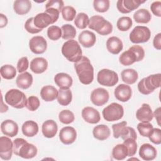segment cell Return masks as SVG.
I'll use <instances>...</instances> for the list:
<instances>
[{
    "instance_id": "4dcf8cb0",
    "label": "cell",
    "mask_w": 161,
    "mask_h": 161,
    "mask_svg": "<svg viewBox=\"0 0 161 161\" xmlns=\"http://www.w3.org/2000/svg\"><path fill=\"white\" fill-rule=\"evenodd\" d=\"M16 85L22 89L29 88L33 83V76L28 72H25L18 75L16 80Z\"/></svg>"
},
{
    "instance_id": "ab89813d",
    "label": "cell",
    "mask_w": 161,
    "mask_h": 161,
    "mask_svg": "<svg viewBox=\"0 0 161 161\" xmlns=\"http://www.w3.org/2000/svg\"><path fill=\"white\" fill-rule=\"evenodd\" d=\"M89 19L84 13H79L75 18L74 24L79 29H85L89 24Z\"/></svg>"
},
{
    "instance_id": "f546056e",
    "label": "cell",
    "mask_w": 161,
    "mask_h": 161,
    "mask_svg": "<svg viewBox=\"0 0 161 161\" xmlns=\"http://www.w3.org/2000/svg\"><path fill=\"white\" fill-rule=\"evenodd\" d=\"M31 8V3L29 0H16L13 3V9L19 15L27 14Z\"/></svg>"
},
{
    "instance_id": "5b68a950",
    "label": "cell",
    "mask_w": 161,
    "mask_h": 161,
    "mask_svg": "<svg viewBox=\"0 0 161 161\" xmlns=\"http://www.w3.org/2000/svg\"><path fill=\"white\" fill-rule=\"evenodd\" d=\"M89 28L96 31L101 35H108L113 31L112 24L107 21L104 17L99 15H95L89 19Z\"/></svg>"
},
{
    "instance_id": "5bb4252c",
    "label": "cell",
    "mask_w": 161,
    "mask_h": 161,
    "mask_svg": "<svg viewBox=\"0 0 161 161\" xmlns=\"http://www.w3.org/2000/svg\"><path fill=\"white\" fill-rule=\"evenodd\" d=\"M145 2V1L141 0H118L116 3V7L120 13L126 14L137 9Z\"/></svg>"
},
{
    "instance_id": "8992f818",
    "label": "cell",
    "mask_w": 161,
    "mask_h": 161,
    "mask_svg": "<svg viewBox=\"0 0 161 161\" xmlns=\"http://www.w3.org/2000/svg\"><path fill=\"white\" fill-rule=\"evenodd\" d=\"M160 76L161 74L158 73L142 79L138 84L139 92L142 94L148 95L153 92L155 89L160 87Z\"/></svg>"
},
{
    "instance_id": "ac0fdd59",
    "label": "cell",
    "mask_w": 161,
    "mask_h": 161,
    "mask_svg": "<svg viewBox=\"0 0 161 161\" xmlns=\"http://www.w3.org/2000/svg\"><path fill=\"white\" fill-rule=\"evenodd\" d=\"M81 114L82 118L86 122L91 124L97 123L101 119V116L99 111L92 107H85L82 110Z\"/></svg>"
},
{
    "instance_id": "60d3db41",
    "label": "cell",
    "mask_w": 161,
    "mask_h": 161,
    "mask_svg": "<svg viewBox=\"0 0 161 161\" xmlns=\"http://www.w3.org/2000/svg\"><path fill=\"white\" fill-rule=\"evenodd\" d=\"M58 119L60 121L64 124H70L74 121L75 117L74 113L69 109H64L58 114Z\"/></svg>"
},
{
    "instance_id": "cb8c5ba5",
    "label": "cell",
    "mask_w": 161,
    "mask_h": 161,
    "mask_svg": "<svg viewBox=\"0 0 161 161\" xmlns=\"http://www.w3.org/2000/svg\"><path fill=\"white\" fill-rule=\"evenodd\" d=\"M57 124L53 119H48L45 121L42 126V131L43 136L48 138L54 137L57 134Z\"/></svg>"
},
{
    "instance_id": "6f0895ef",
    "label": "cell",
    "mask_w": 161,
    "mask_h": 161,
    "mask_svg": "<svg viewBox=\"0 0 161 161\" xmlns=\"http://www.w3.org/2000/svg\"><path fill=\"white\" fill-rule=\"evenodd\" d=\"M153 116H155L156 121L157 122V124L160 126V107H158V108H157L154 113H153Z\"/></svg>"
},
{
    "instance_id": "1f68e13d",
    "label": "cell",
    "mask_w": 161,
    "mask_h": 161,
    "mask_svg": "<svg viewBox=\"0 0 161 161\" xmlns=\"http://www.w3.org/2000/svg\"><path fill=\"white\" fill-rule=\"evenodd\" d=\"M110 130L106 125H99L96 126L92 130L94 137L99 140H105L110 136Z\"/></svg>"
},
{
    "instance_id": "c3c4849f",
    "label": "cell",
    "mask_w": 161,
    "mask_h": 161,
    "mask_svg": "<svg viewBox=\"0 0 161 161\" xmlns=\"http://www.w3.org/2000/svg\"><path fill=\"white\" fill-rule=\"evenodd\" d=\"M33 19H34L33 17L30 18L26 20V21L25 22V30L28 33H31V34L38 33L42 31V29H39L35 26L34 23H33Z\"/></svg>"
},
{
    "instance_id": "e0dca14e",
    "label": "cell",
    "mask_w": 161,
    "mask_h": 161,
    "mask_svg": "<svg viewBox=\"0 0 161 161\" xmlns=\"http://www.w3.org/2000/svg\"><path fill=\"white\" fill-rule=\"evenodd\" d=\"M131 94L132 91L130 86L125 84L118 85L114 92L115 97L121 102L128 101L131 98Z\"/></svg>"
},
{
    "instance_id": "816d5d0a",
    "label": "cell",
    "mask_w": 161,
    "mask_h": 161,
    "mask_svg": "<svg viewBox=\"0 0 161 161\" xmlns=\"http://www.w3.org/2000/svg\"><path fill=\"white\" fill-rule=\"evenodd\" d=\"M29 66V61L26 57H21L17 63V70L19 73L25 72Z\"/></svg>"
},
{
    "instance_id": "f6af8a7d",
    "label": "cell",
    "mask_w": 161,
    "mask_h": 161,
    "mask_svg": "<svg viewBox=\"0 0 161 161\" xmlns=\"http://www.w3.org/2000/svg\"><path fill=\"white\" fill-rule=\"evenodd\" d=\"M127 148L128 150V156L133 157L135 155L137 150V143L136 140L133 138H126L124 140L123 143Z\"/></svg>"
},
{
    "instance_id": "d6a6232c",
    "label": "cell",
    "mask_w": 161,
    "mask_h": 161,
    "mask_svg": "<svg viewBox=\"0 0 161 161\" xmlns=\"http://www.w3.org/2000/svg\"><path fill=\"white\" fill-rule=\"evenodd\" d=\"M72 99V94L69 89H61L58 91L57 101L62 106L69 105Z\"/></svg>"
},
{
    "instance_id": "52a82bcc",
    "label": "cell",
    "mask_w": 161,
    "mask_h": 161,
    "mask_svg": "<svg viewBox=\"0 0 161 161\" xmlns=\"http://www.w3.org/2000/svg\"><path fill=\"white\" fill-rule=\"evenodd\" d=\"M4 99L7 104L16 109L25 107L27 100L25 94L16 89L9 90L5 94Z\"/></svg>"
},
{
    "instance_id": "44dd1931",
    "label": "cell",
    "mask_w": 161,
    "mask_h": 161,
    "mask_svg": "<svg viewBox=\"0 0 161 161\" xmlns=\"http://www.w3.org/2000/svg\"><path fill=\"white\" fill-rule=\"evenodd\" d=\"M1 130L6 136L14 137L18 134V126L15 121L11 119H6L1 123Z\"/></svg>"
},
{
    "instance_id": "681fc988",
    "label": "cell",
    "mask_w": 161,
    "mask_h": 161,
    "mask_svg": "<svg viewBox=\"0 0 161 161\" xmlns=\"http://www.w3.org/2000/svg\"><path fill=\"white\" fill-rule=\"evenodd\" d=\"M148 138L153 143L160 145L161 143V130L157 128H153V130L148 136Z\"/></svg>"
},
{
    "instance_id": "b9f144b4",
    "label": "cell",
    "mask_w": 161,
    "mask_h": 161,
    "mask_svg": "<svg viewBox=\"0 0 161 161\" xmlns=\"http://www.w3.org/2000/svg\"><path fill=\"white\" fill-rule=\"evenodd\" d=\"M153 125L149 122H141L137 125V130L141 136L148 137L153 130Z\"/></svg>"
},
{
    "instance_id": "83f0119b",
    "label": "cell",
    "mask_w": 161,
    "mask_h": 161,
    "mask_svg": "<svg viewBox=\"0 0 161 161\" xmlns=\"http://www.w3.org/2000/svg\"><path fill=\"white\" fill-rule=\"evenodd\" d=\"M40 96L42 99L47 102L52 101L57 98L58 91L53 86H45L41 89Z\"/></svg>"
},
{
    "instance_id": "d590c367",
    "label": "cell",
    "mask_w": 161,
    "mask_h": 161,
    "mask_svg": "<svg viewBox=\"0 0 161 161\" xmlns=\"http://www.w3.org/2000/svg\"><path fill=\"white\" fill-rule=\"evenodd\" d=\"M112 156L117 160H124L128 156V150L126 147L123 143L116 145L113 148Z\"/></svg>"
},
{
    "instance_id": "f1b7e54d",
    "label": "cell",
    "mask_w": 161,
    "mask_h": 161,
    "mask_svg": "<svg viewBox=\"0 0 161 161\" xmlns=\"http://www.w3.org/2000/svg\"><path fill=\"white\" fill-rule=\"evenodd\" d=\"M21 131L25 136L33 137L38 132V125L33 120H28L23 124L21 126Z\"/></svg>"
},
{
    "instance_id": "f35d334b",
    "label": "cell",
    "mask_w": 161,
    "mask_h": 161,
    "mask_svg": "<svg viewBox=\"0 0 161 161\" xmlns=\"http://www.w3.org/2000/svg\"><path fill=\"white\" fill-rule=\"evenodd\" d=\"M132 25V19L128 16H122L119 18L116 23L118 29L121 31H128L131 28Z\"/></svg>"
},
{
    "instance_id": "8fae6325",
    "label": "cell",
    "mask_w": 161,
    "mask_h": 161,
    "mask_svg": "<svg viewBox=\"0 0 161 161\" xmlns=\"http://www.w3.org/2000/svg\"><path fill=\"white\" fill-rule=\"evenodd\" d=\"M151 36L150 29L144 26H136L130 33V40L133 43L147 42Z\"/></svg>"
},
{
    "instance_id": "9a60e30c",
    "label": "cell",
    "mask_w": 161,
    "mask_h": 161,
    "mask_svg": "<svg viewBox=\"0 0 161 161\" xmlns=\"http://www.w3.org/2000/svg\"><path fill=\"white\" fill-rule=\"evenodd\" d=\"M30 50L35 54H42L47 48V42L42 36H35L29 42Z\"/></svg>"
},
{
    "instance_id": "680465c9",
    "label": "cell",
    "mask_w": 161,
    "mask_h": 161,
    "mask_svg": "<svg viewBox=\"0 0 161 161\" xmlns=\"http://www.w3.org/2000/svg\"><path fill=\"white\" fill-rule=\"evenodd\" d=\"M1 104H2V106H1V111L3 110V107H4L6 109H8V107L6 104H5V105L3 104V95H2V94H1Z\"/></svg>"
},
{
    "instance_id": "bcb514c9",
    "label": "cell",
    "mask_w": 161,
    "mask_h": 161,
    "mask_svg": "<svg viewBox=\"0 0 161 161\" xmlns=\"http://www.w3.org/2000/svg\"><path fill=\"white\" fill-rule=\"evenodd\" d=\"M61 13L64 19L68 21H72L76 15L75 9L70 6H66L64 7Z\"/></svg>"
},
{
    "instance_id": "f5cc1de1",
    "label": "cell",
    "mask_w": 161,
    "mask_h": 161,
    "mask_svg": "<svg viewBox=\"0 0 161 161\" xmlns=\"http://www.w3.org/2000/svg\"><path fill=\"white\" fill-rule=\"evenodd\" d=\"M150 9L152 13L156 16L160 17L161 16V2L154 1L150 5Z\"/></svg>"
},
{
    "instance_id": "4316f807",
    "label": "cell",
    "mask_w": 161,
    "mask_h": 161,
    "mask_svg": "<svg viewBox=\"0 0 161 161\" xmlns=\"http://www.w3.org/2000/svg\"><path fill=\"white\" fill-rule=\"evenodd\" d=\"M55 83L61 89H69L73 83L72 78L68 74L60 72L54 77Z\"/></svg>"
},
{
    "instance_id": "7a4b0ae2",
    "label": "cell",
    "mask_w": 161,
    "mask_h": 161,
    "mask_svg": "<svg viewBox=\"0 0 161 161\" xmlns=\"http://www.w3.org/2000/svg\"><path fill=\"white\" fill-rule=\"evenodd\" d=\"M37 152V148L34 145L27 142L23 138H17L13 141V153L16 155L29 159L35 157Z\"/></svg>"
},
{
    "instance_id": "74e56055",
    "label": "cell",
    "mask_w": 161,
    "mask_h": 161,
    "mask_svg": "<svg viewBox=\"0 0 161 161\" xmlns=\"http://www.w3.org/2000/svg\"><path fill=\"white\" fill-rule=\"evenodd\" d=\"M62 38L64 40H72L76 35L75 28L70 24L64 25L62 28Z\"/></svg>"
},
{
    "instance_id": "6da1fadb",
    "label": "cell",
    "mask_w": 161,
    "mask_h": 161,
    "mask_svg": "<svg viewBox=\"0 0 161 161\" xmlns=\"http://www.w3.org/2000/svg\"><path fill=\"white\" fill-rule=\"evenodd\" d=\"M74 68L82 84L88 85L92 82L94 79V68L87 57L82 56L80 60L75 62Z\"/></svg>"
},
{
    "instance_id": "11a10c76",
    "label": "cell",
    "mask_w": 161,
    "mask_h": 161,
    "mask_svg": "<svg viewBox=\"0 0 161 161\" xmlns=\"http://www.w3.org/2000/svg\"><path fill=\"white\" fill-rule=\"evenodd\" d=\"M153 45L154 48H155L157 50H160L161 49V33H158L157 34L153 40Z\"/></svg>"
},
{
    "instance_id": "d4e9b609",
    "label": "cell",
    "mask_w": 161,
    "mask_h": 161,
    "mask_svg": "<svg viewBox=\"0 0 161 161\" xmlns=\"http://www.w3.org/2000/svg\"><path fill=\"white\" fill-rule=\"evenodd\" d=\"M123 47V42L118 37L111 36L106 41V48L112 54H118L122 50Z\"/></svg>"
},
{
    "instance_id": "ee69618b",
    "label": "cell",
    "mask_w": 161,
    "mask_h": 161,
    "mask_svg": "<svg viewBox=\"0 0 161 161\" xmlns=\"http://www.w3.org/2000/svg\"><path fill=\"white\" fill-rule=\"evenodd\" d=\"M47 36L51 40H58L62 37V30L57 26H50L47 30Z\"/></svg>"
},
{
    "instance_id": "484cf974",
    "label": "cell",
    "mask_w": 161,
    "mask_h": 161,
    "mask_svg": "<svg viewBox=\"0 0 161 161\" xmlns=\"http://www.w3.org/2000/svg\"><path fill=\"white\" fill-rule=\"evenodd\" d=\"M47 67L48 62L43 57L34 58L30 62V69L35 74H42L47 69Z\"/></svg>"
},
{
    "instance_id": "4fadbf2b",
    "label": "cell",
    "mask_w": 161,
    "mask_h": 161,
    "mask_svg": "<svg viewBox=\"0 0 161 161\" xmlns=\"http://www.w3.org/2000/svg\"><path fill=\"white\" fill-rule=\"evenodd\" d=\"M13 152V142L6 136L0 137V157L4 160H10Z\"/></svg>"
},
{
    "instance_id": "603a6c76",
    "label": "cell",
    "mask_w": 161,
    "mask_h": 161,
    "mask_svg": "<svg viewBox=\"0 0 161 161\" xmlns=\"http://www.w3.org/2000/svg\"><path fill=\"white\" fill-rule=\"evenodd\" d=\"M78 40L84 47L90 48L95 44L96 36L93 32L89 30H84L79 34Z\"/></svg>"
},
{
    "instance_id": "db71d44e",
    "label": "cell",
    "mask_w": 161,
    "mask_h": 161,
    "mask_svg": "<svg viewBox=\"0 0 161 161\" xmlns=\"http://www.w3.org/2000/svg\"><path fill=\"white\" fill-rule=\"evenodd\" d=\"M45 12L47 13L48 14H49L52 17V18L53 19L55 23L58 20V17H59V13H60V12L58 10H57V9H55L54 8H50L46 9Z\"/></svg>"
},
{
    "instance_id": "7402d4cb",
    "label": "cell",
    "mask_w": 161,
    "mask_h": 161,
    "mask_svg": "<svg viewBox=\"0 0 161 161\" xmlns=\"http://www.w3.org/2000/svg\"><path fill=\"white\" fill-rule=\"evenodd\" d=\"M139 155L144 160L150 161L155 158L157 150L150 143H144L141 145L139 150Z\"/></svg>"
},
{
    "instance_id": "ffe728a7",
    "label": "cell",
    "mask_w": 161,
    "mask_h": 161,
    "mask_svg": "<svg viewBox=\"0 0 161 161\" xmlns=\"http://www.w3.org/2000/svg\"><path fill=\"white\" fill-rule=\"evenodd\" d=\"M136 117L141 122H150L153 119V114L152 108L149 104L143 103L142 106L136 111Z\"/></svg>"
},
{
    "instance_id": "8d00e7d4",
    "label": "cell",
    "mask_w": 161,
    "mask_h": 161,
    "mask_svg": "<svg viewBox=\"0 0 161 161\" xmlns=\"http://www.w3.org/2000/svg\"><path fill=\"white\" fill-rule=\"evenodd\" d=\"M1 77L4 79H12L16 74V70L14 67L11 65H4L0 69Z\"/></svg>"
},
{
    "instance_id": "30bf717a",
    "label": "cell",
    "mask_w": 161,
    "mask_h": 161,
    "mask_svg": "<svg viewBox=\"0 0 161 161\" xmlns=\"http://www.w3.org/2000/svg\"><path fill=\"white\" fill-rule=\"evenodd\" d=\"M97 80L102 86L112 87L118 82V75L116 72L108 69L99 70L97 75Z\"/></svg>"
},
{
    "instance_id": "836d02e7",
    "label": "cell",
    "mask_w": 161,
    "mask_h": 161,
    "mask_svg": "<svg viewBox=\"0 0 161 161\" xmlns=\"http://www.w3.org/2000/svg\"><path fill=\"white\" fill-rule=\"evenodd\" d=\"M122 80L127 84H134L138 78L137 72L133 69H127L123 70L121 73Z\"/></svg>"
},
{
    "instance_id": "9f6ffc18",
    "label": "cell",
    "mask_w": 161,
    "mask_h": 161,
    "mask_svg": "<svg viewBox=\"0 0 161 161\" xmlns=\"http://www.w3.org/2000/svg\"><path fill=\"white\" fill-rule=\"evenodd\" d=\"M8 24V18L3 14H0V28H2L6 26Z\"/></svg>"
},
{
    "instance_id": "ba28073f",
    "label": "cell",
    "mask_w": 161,
    "mask_h": 161,
    "mask_svg": "<svg viewBox=\"0 0 161 161\" xmlns=\"http://www.w3.org/2000/svg\"><path fill=\"white\" fill-rule=\"evenodd\" d=\"M126 125L127 122L125 121L113 125L112 129L114 138H118L121 136L123 140L130 138L136 140L137 138V135L135 130L131 127L126 126Z\"/></svg>"
},
{
    "instance_id": "d6986e66",
    "label": "cell",
    "mask_w": 161,
    "mask_h": 161,
    "mask_svg": "<svg viewBox=\"0 0 161 161\" xmlns=\"http://www.w3.org/2000/svg\"><path fill=\"white\" fill-rule=\"evenodd\" d=\"M33 23L36 28L43 30L49 25L54 23L55 21L49 14L46 12H43L38 13L34 17Z\"/></svg>"
},
{
    "instance_id": "2e32d148",
    "label": "cell",
    "mask_w": 161,
    "mask_h": 161,
    "mask_svg": "<svg viewBox=\"0 0 161 161\" xmlns=\"http://www.w3.org/2000/svg\"><path fill=\"white\" fill-rule=\"evenodd\" d=\"M77 138V132L72 126H65L62 128L59 133V139L65 145H70L74 143Z\"/></svg>"
},
{
    "instance_id": "7c38bea8",
    "label": "cell",
    "mask_w": 161,
    "mask_h": 161,
    "mask_svg": "<svg viewBox=\"0 0 161 161\" xmlns=\"http://www.w3.org/2000/svg\"><path fill=\"white\" fill-rule=\"evenodd\" d=\"M109 97V95L108 91L101 87L94 89L91 94V101L97 106H101L105 104L108 101Z\"/></svg>"
},
{
    "instance_id": "7dc6e473",
    "label": "cell",
    "mask_w": 161,
    "mask_h": 161,
    "mask_svg": "<svg viewBox=\"0 0 161 161\" xmlns=\"http://www.w3.org/2000/svg\"><path fill=\"white\" fill-rule=\"evenodd\" d=\"M40 105L39 99L35 96H30L26 100L25 107L31 111L36 110Z\"/></svg>"
},
{
    "instance_id": "7bdbcfd3",
    "label": "cell",
    "mask_w": 161,
    "mask_h": 161,
    "mask_svg": "<svg viewBox=\"0 0 161 161\" xmlns=\"http://www.w3.org/2000/svg\"><path fill=\"white\" fill-rule=\"evenodd\" d=\"M110 2L109 0H94L93 1V7L97 12L104 13L109 8Z\"/></svg>"
},
{
    "instance_id": "3957f363",
    "label": "cell",
    "mask_w": 161,
    "mask_h": 161,
    "mask_svg": "<svg viewBox=\"0 0 161 161\" xmlns=\"http://www.w3.org/2000/svg\"><path fill=\"white\" fill-rule=\"evenodd\" d=\"M144 57L145 51L143 47L140 45H133L121 54L119 61L123 65L128 66L142 60Z\"/></svg>"
},
{
    "instance_id": "277c9868",
    "label": "cell",
    "mask_w": 161,
    "mask_h": 161,
    "mask_svg": "<svg viewBox=\"0 0 161 161\" xmlns=\"http://www.w3.org/2000/svg\"><path fill=\"white\" fill-rule=\"evenodd\" d=\"M62 55L70 62H77L82 57V49L79 43L74 40L65 42L62 47Z\"/></svg>"
},
{
    "instance_id": "9c48e42d",
    "label": "cell",
    "mask_w": 161,
    "mask_h": 161,
    "mask_svg": "<svg viewBox=\"0 0 161 161\" xmlns=\"http://www.w3.org/2000/svg\"><path fill=\"white\" fill-rule=\"evenodd\" d=\"M102 114L106 121H114L122 118L124 114V109L121 104L112 103L103 109Z\"/></svg>"
},
{
    "instance_id": "e575fe53",
    "label": "cell",
    "mask_w": 161,
    "mask_h": 161,
    "mask_svg": "<svg viewBox=\"0 0 161 161\" xmlns=\"http://www.w3.org/2000/svg\"><path fill=\"white\" fill-rule=\"evenodd\" d=\"M151 18V14L146 9H140L133 14V19L138 23H148Z\"/></svg>"
},
{
    "instance_id": "f907efd6",
    "label": "cell",
    "mask_w": 161,
    "mask_h": 161,
    "mask_svg": "<svg viewBox=\"0 0 161 161\" xmlns=\"http://www.w3.org/2000/svg\"><path fill=\"white\" fill-rule=\"evenodd\" d=\"M64 1L62 0H52V1H48L46 5H45V8H54L57 10H58L59 12L62 11V9L64 8Z\"/></svg>"
}]
</instances>
